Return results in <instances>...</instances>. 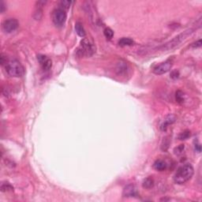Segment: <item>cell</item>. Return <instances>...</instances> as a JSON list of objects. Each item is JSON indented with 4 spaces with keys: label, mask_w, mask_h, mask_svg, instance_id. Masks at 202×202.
<instances>
[{
    "label": "cell",
    "mask_w": 202,
    "mask_h": 202,
    "mask_svg": "<svg viewBox=\"0 0 202 202\" xmlns=\"http://www.w3.org/2000/svg\"><path fill=\"white\" fill-rule=\"evenodd\" d=\"M195 30V29H189L187 30L184 31L183 33H180L178 36L175 37L172 40H169L167 43H163V44L160 45L159 47H157L156 48V51H168L170 50H172L174 48H175L176 47H178V45L181 43H182L185 40H186L189 36L192 34L194 33V31Z\"/></svg>",
    "instance_id": "obj_1"
},
{
    "label": "cell",
    "mask_w": 202,
    "mask_h": 202,
    "mask_svg": "<svg viewBox=\"0 0 202 202\" xmlns=\"http://www.w3.org/2000/svg\"><path fill=\"white\" fill-rule=\"evenodd\" d=\"M194 174V169L191 164H185L181 166L174 175V181L178 185H182L191 179Z\"/></svg>",
    "instance_id": "obj_2"
},
{
    "label": "cell",
    "mask_w": 202,
    "mask_h": 202,
    "mask_svg": "<svg viewBox=\"0 0 202 202\" xmlns=\"http://www.w3.org/2000/svg\"><path fill=\"white\" fill-rule=\"evenodd\" d=\"M5 69L7 74L14 78H20L25 74V69L23 66L17 59L7 60L5 64Z\"/></svg>",
    "instance_id": "obj_3"
},
{
    "label": "cell",
    "mask_w": 202,
    "mask_h": 202,
    "mask_svg": "<svg viewBox=\"0 0 202 202\" xmlns=\"http://www.w3.org/2000/svg\"><path fill=\"white\" fill-rule=\"evenodd\" d=\"M66 13L63 8H56L52 13V21L57 27H62L66 21Z\"/></svg>",
    "instance_id": "obj_4"
},
{
    "label": "cell",
    "mask_w": 202,
    "mask_h": 202,
    "mask_svg": "<svg viewBox=\"0 0 202 202\" xmlns=\"http://www.w3.org/2000/svg\"><path fill=\"white\" fill-rule=\"evenodd\" d=\"M78 52L82 56H90L94 52V47L87 39L82 40Z\"/></svg>",
    "instance_id": "obj_5"
},
{
    "label": "cell",
    "mask_w": 202,
    "mask_h": 202,
    "mask_svg": "<svg viewBox=\"0 0 202 202\" xmlns=\"http://www.w3.org/2000/svg\"><path fill=\"white\" fill-rule=\"evenodd\" d=\"M18 21L14 18H9L7 20H5L2 23V29L6 33H11L14 32L18 28Z\"/></svg>",
    "instance_id": "obj_6"
},
{
    "label": "cell",
    "mask_w": 202,
    "mask_h": 202,
    "mask_svg": "<svg viewBox=\"0 0 202 202\" xmlns=\"http://www.w3.org/2000/svg\"><path fill=\"white\" fill-rule=\"evenodd\" d=\"M172 67V62L171 60H167V61L163 62V63H160L159 65L156 66L154 68V69H153V72H154L155 74L162 75V74H164L166 73H168V71H170Z\"/></svg>",
    "instance_id": "obj_7"
},
{
    "label": "cell",
    "mask_w": 202,
    "mask_h": 202,
    "mask_svg": "<svg viewBox=\"0 0 202 202\" xmlns=\"http://www.w3.org/2000/svg\"><path fill=\"white\" fill-rule=\"evenodd\" d=\"M123 196L124 197H135L138 196V191L135 185L129 184L124 188L123 192Z\"/></svg>",
    "instance_id": "obj_8"
},
{
    "label": "cell",
    "mask_w": 202,
    "mask_h": 202,
    "mask_svg": "<svg viewBox=\"0 0 202 202\" xmlns=\"http://www.w3.org/2000/svg\"><path fill=\"white\" fill-rule=\"evenodd\" d=\"M37 59L40 63V65L41 68L44 70V71H48L49 69H51V59L46 56V55H39L37 56Z\"/></svg>",
    "instance_id": "obj_9"
},
{
    "label": "cell",
    "mask_w": 202,
    "mask_h": 202,
    "mask_svg": "<svg viewBox=\"0 0 202 202\" xmlns=\"http://www.w3.org/2000/svg\"><path fill=\"white\" fill-rule=\"evenodd\" d=\"M115 71L118 75H125L128 71V66L127 63L124 61L118 62L116 65Z\"/></svg>",
    "instance_id": "obj_10"
},
{
    "label": "cell",
    "mask_w": 202,
    "mask_h": 202,
    "mask_svg": "<svg viewBox=\"0 0 202 202\" xmlns=\"http://www.w3.org/2000/svg\"><path fill=\"white\" fill-rule=\"evenodd\" d=\"M153 168H155L156 171L163 172V171L167 169V163L162 159H157V160H156L154 164H153Z\"/></svg>",
    "instance_id": "obj_11"
},
{
    "label": "cell",
    "mask_w": 202,
    "mask_h": 202,
    "mask_svg": "<svg viewBox=\"0 0 202 202\" xmlns=\"http://www.w3.org/2000/svg\"><path fill=\"white\" fill-rule=\"evenodd\" d=\"M134 43V41L128 37H123L118 40V44L121 47H127V46H132Z\"/></svg>",
    "instance_id": "obj_12"
},
{
    "label": "cell",
    "mask_w": 202,
    "mask_h": 202,
    "mask_svg": "<svg viewBox=\"0 0 202 202\" xmlns=\"http://www.w3.org/2000/svg\"><path fill=\"white\" fill-rule=\"evenodd\" d=\"M75 30H76V33H78V36H80L81 37H85V35H86L85 30L84 27H83L82 23H80V22L76 23Z\"/></svg>",
    "instance_id": "obj_13"
},
{
    "label": "cell",
    "mask_w": 202,
    "mask_h": 202,
    "mask_svg": "<svg viewBox=\"0 0 202 202\" xmlns=\"http://www.w3.org/2000/svg\"><path fill=\"white\" fill-rule=\"evenodd\" d=\"M174 122H175V118H173L172 116H168V118H166L165 120L163 121V123L161 124L160 128H161L162 130H166L168 126H169L170 124L173 123Z\"/></svg>",
    "instance_id": "obj_14"
},
{
    "label": "cell",
    "mask_w": 202,
    "mask_h": 202,
    "mask_svg": "<svg viewBox=\"0 0 202 202\" xmlns=\"http://www.w3.org/2000/svg\"><path fill=\"white\" fill-rule=\"evenodd\" d=\"M153 186H154V180L151 177L145 178L144 180L143 183H142V186L145 189H151V188L153 187Z\"/></svg>",
    "instance_id": "obj_15"
},
{
    "label": "cell",
    "mask_w": 202,
    "mask_h": 202,
    "mask_svg": "<svg viewBox=\"0 0 202 202\" xmlns=\"http://www.w3.org/2000/svg\"><path fill=\"white\" fill-rule=\"evenodd\" d=\"M104 34L107 39L108 40H111L113 38V37H114V32L110 28H106V29H104Z\"/></svg>",
    "instance_id": "obj_16"
},
{
    "label": "cell",
    "mask_w": 202,
    "mask_h": 202,
    "mask_svg": "<svg viewBox=\"0 0 202 202\" xmlns=\"http://www.w3.org/2000/svg\"><path fill=\"white\" fill-rule=\"evenodd\" d=\"M71 1H68V0H63L60 2V8H63V10H67L69 8V6L71 5Z\"/></svg>",
    "instance_id": "obj_17"
},
{
    "label": "cell",
    "mask_w": 202,
    "mask_h": 202,
    "mask_svg": "<svg viewBox=\"0 0 202 202\" xmlns=\"http://www.w3.org/2000/svg\"><path fill=\"white\" fill-rule=\"evenodd\" d=\"M190 132L189 130H185L184 132H182V133H180V135L178 136V138H179V140H182V141H183V140H186V139H188L189 137H190Z\"/></svg>",
    "instance_id": "obj_18"
},
{
    "label": "cell",
    "mask_w": 202,
    "mask_h": 202,
    "mask_svg": "<svg viewBox=\"0 0 202 202\" xmlns=\"http://www.w3.org/2000/svg\"><path fill=\"white\" fill-rule=\"evenodd\" d=\"M176 100L178 103H182L183 101V93L181 91H178L176 92Z\"/></svg>",
    "instance_id": "obj_19"
},
{
    "label": "cell",
    "mask_w": 202,
    "mask_h": 202,
    "mask_svg": "<svg viewBox=\"0 0 202 202\" xmlns=\"http://www.w3.org/2000/svg\"><path fill=\"white\" fill-rule=\"evenodd\" d=\"M13 190V187L11 186H10V184L9 183H3L1 186V190L2 191H6V190Z\"/></svg>",
    "instance_id": "obj_20"
},
{
    "label": "cell",
    "mask_w": 202,
    "mask_h": 202,
    "mask_svg": "<svg viewBox=\"0 0 202 202\" xmlns=\"http://www.w3.org/2000/svg\"><path fill=\"white\" fill-rule=\"evenodd\" d=\"M184 149V145H180L179 146H178L177 148L175 149V153L176 155H179L181 153L183 152Z\"/></svg>",
    "instance_id": "obj_21"
},
{
    "label": "cell",
    "mask_w": 202,
    "mask_h": 202,
    "mask_svg": "<svg viewBox=\"0 0 202 202\" xmlns=\"http://www.w3.org/2000/svg\"><path fill=\"white\" fill-rule=\"evenodd\" d=\"M179 77V72L178 71V70H173L171 73V78L172 79H177Z\"/></svg>",
    "instance_id": "obj_22"
},
{
    "label": "cell",
    "mask_w": 202,
    "mask_h": 202,
    "mask_svg": "<svg viewBox=\"0 0 202 202\" xmlns=\"http://www.w3.org/2000/svg\"><path fill=\"white\" fill-rule=\"evenodd\" d=\"M192 46L194 47H200V46H201V40H197V42L193 43Z\"/></svg>",
    "instance_id": "obj_23"
},
{
    "label": "cell",
    "mask_w": 202,
    "mask_h": 202,
    "mask_svg": "<svg viewBox=\"0 0 202 202\" xmlns=\"http://www.w3.org/2000/svg\"><path fill=\"white\" fill-rule=\"evenodd\" d=\"M0 8H1V12H2V13L4 12L5 4H4V2H2V1H1V2H0Z\"/></svg>",
    "instance_id": "obj_24"
},
{
    "label": "cell",
    "mask_w": 202,
    "mask_h": 202,
    "mask_svg": "<svg viewBox=\"0 0 202 202\" xmlns=\"http://www.w3.org/2000/svg\"><path fill=\"white\" fill-rule=\"evenodd\" d=\"M195 150H197V151L198 152H200V151H201V148H200V145H199V144H195Z\"/></svg>",
    "instance_id": "obj_25"
}]
</instances>
